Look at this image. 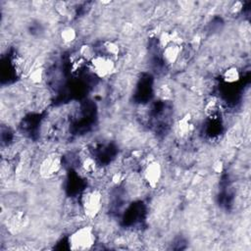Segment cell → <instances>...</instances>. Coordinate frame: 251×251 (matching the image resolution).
<instances>
[{"label":"cell","instance_id":"3","mask_svg":"<svg viewBox=\"0 0 251 251\" xmlns=\"http://www.w3.org/2000/svg\"><path fill=\"white\" fill-rule=\"evenodd\" d=\"M88 67L96 77L108 78L116 71V60L103 54L96 53L88 61Z\"/></svg>","mask_w":251,"mask_h":251},{"label":"cell","instance_id":"10","mask_svg":"<svg viewBox=\"0 0 251 251\" xmlns=\"http://www.w3.org/2000/svg\"><path fill=\"white\" fill-rule=\"evenodd\" d=\"M60 37L64 43H72L76 38V31L73 26H65L60 31Z\"/></svg>","mask_w":251,"mask_h":251},{"label":"cell","instance_id":"5","mask_svg":"<svg viewBox=\"0 0 251 251\" xmlns=\"http://www.w3.org/2000/svg\"><path fill=\"white\" fill-rule=\"evenodd\" d=\"M62 169V159L58 154L51 153L45 156L39 163L38 173L43 178L55 176Z\"/></svg>","mask_w":251,"mask_h":251},{"label":"cell","instance_id":"11","mask_svg":"<svg viewBox=\"0 0 251 251\" xmlns=\"http://www.w3.org/2000/svg\"><path fill=\"white\" fill-rule=\"evenodd\" d=\"M29 77H30V79H31V81H33V82H39L41 79H42V77H43V72H42V70L41 69H36V70H34L32 73H30V75H29Z\"/></svg>","mask_w":251,"mask_h":251},{"label":"cell","instance_id":"2","mask_svg":"<svg viewBox=\"0 0 251 251\" xmlns=\"http://www.w3.org/2000/svg\"><path fill=\"white\" fill-rule=\"evenodd\" d=\"M96 242L94 228L90 226H81L75 229L68 237V245L71 250H89Z\"/></svg>","mask_w":251,"mask_h":251},{"label":"cell","instance_id":"6","mask_svg":"<svg viewBox=\"0 0 251 251\" xmlns=\"http://www.w3.org/2000/svg\"><path fill=\"white\" fill-rule=\"evenodd\" d=\"M181 51L182 47L180 42L173 39L172 41L161 47V56L163 62L169 66L176 64L181 55Z\"/></svg>","mask_w":251,"mask_h":251},{"label":"cell","instance_id":"1","mask_svg":"<svg viewBox=\"0 0 251 251\" xmlns=\"http://www.w3.org/2000/svg\"><path fill=\"white\" fill-rule=\"evenodd\" d=\"M104 198L101 190L98 188H89L85 190L79 200V205L82 214L85 218L95 219L102 211Z\"/></svg>","mask_w":251,"mask_h":251},{"label":"cell","instance_id":"4","mask_svg":"<svg viewBox=\"0 0 251 251\" xmlns=\"http://www.w3.org/2000/svg\"><path fill=\"white\" fill-rule=\"evenodd\" d=\"M163 176V168L159 161L151 160L147 162L141 170L142 180L150 188H155L160 183Z\"/></svg>","mask_w":251,"mask_h":251},{"label":"cell","instance_id":"8","mask_svg":"<svg viewBox=\"0 0 251 251\" xmlns=\"http://www.w3.org/2000/svg\"><path fill=\"white\" fill-rule=\"evenodd\" d=\"M192 128H193V126H192V123L190 121L189 116H185V117L181 118L177 122L176 126V133L180 137H187L190 134Z\"/></svg>","mask_w":251,"mask_h":251},{"label":"cell","instance_id":"7","mask_svg":"<svg viewBox=\"0 0 251 251\" xmlns=\"http://www.w3.org/2000/svg\"><path fill=\"white\" fill-rule=\"evenodd\" d=\"M97 53L103 54L114 60H117L121 54V47L117 42L113 40H105L101 43Z\"/></svg>","mask_w":251,"mask_h":251},{"label":"cell","instance_id":"9","mask_svg":"<svg viewBox=\"0 0 251 251\" xmlns=\"http://www.w3.org/2000/svg\"><path fill=\"white\" fill-rule=\"evenodd\" d=\"M223 79L227 84H233L240 79V73L236 67H229L223 73Z\"/></svg>","mask_w":251,"mask_h":251}]
</instances>
